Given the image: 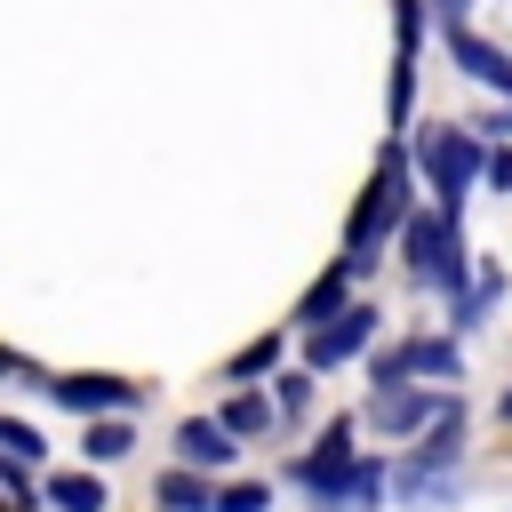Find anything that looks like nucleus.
<instances>
[{"instance_id": "f257e3e1", "label": "nucleus", "mask_w": 512, "mask_h": 512, "mask_svg": "<svg viewBox=\"0 0 512 512\" xmlns=\"http://www.w3.org/2000/svg\"><path fill=\"white\" fill-rule=\"evenodd\" d=\"M400 208H408V152L392 144V152H384V168H376V192H368V208H360V224H352V256H344L352 272H368V264H376V240L400 224Z\"/></svg>"}, {"instance_id": "f03ea898", "label": "nucleus", "mask_w": 512, "mask_h": 512, "mask_svg": "<svg viewBox=\"0 0 512 512\" xmlns=\"http://www.w3.org/2000/svg\"><path fill=\"white\" fill-rule=\"evenodd\" d=\"M464 248H456V216L448 208H432V216H408V272L424 280V288H464V264H456Z\"/></svg>"}, {"instance_id": "7ed1b4c3", "label": "nucleus", "mask_w": 512, "mask_h": 512, "mask_svg": "<svg viewBox=\"0 0 512 512\" xmlns=\"http://www.w3.org/2000/svg\"><path fill=\"white\" fill-rule=\"evenodd\" d=\"M416 152H424V168H432V192H440V208L456 216V208H464V192H472L480 144H472L464 128H424V136H416Z\"/></svg>"}, {"instance_id": "20e7f679", "label": "nucleus", "mask_w": 512, "mask_h": 512, "mask_svg": "<svg viewBox=\"0 0 512 512\" xmlns=\"http://www.w3.org/2000/svg\"><path fill=\"white\" fill-rule=\"evenodd\" d=\"M368 336H376V312H368V304H352V312H328V328H312V368H336V360L368 352Z\"/></svg>"}, {"instance_id": "39448f33", "label": "nucleus", "mask_w": 512, "mask_h": 512, "mask_svg": "<svg viewBox=\"0 0 512 512\" xmlns=\"http://www.w3.org/2000/svg\"><path fill=\"white\" fill-rule=\"evenodd\" d=\"M448 48H456V64H464L472 80H488V88H504V96H512V56H504V48H488V40H472L464 24H448Z\"/></svg>"}, {"instance_id": "423d86ee", "label": "nucleus", "mask_w": 512, "mask_h": 512, "mask_svg": "<svg viewBox=\"0 0 512 512\" xmlns=\"http://www.w3.org/2000/svg\"><path fill=\"white\" fill-rule=\"evenodd\" d=\"M408 368H416V376H456V344H440V336H416L408 352L376 360V376H384V384H392V376H408Z\"/></svg>"}, {"instance_id": "0eeeda50", "label": "nucleus", "mask_w": 512, "mask_h": 512, "mask_svg": "<svg viewBox=\"0 0 512 512\" xmlns=\"http://www.w3.org/2000/svg\"><path fill=\"white\" fill-rule=\"evenodd\" d=\"M440 408H448L440 392H376V408H368V416H376L384 432H416V424H432Z\"/></svg>"}, {"instance_id": "6e6552de", "label": "nucleus", "mask_w": 512, "mask_h": 512, "mask_svg": "<svg viewBox=\"0 0 512 512\" xmlns=\"http://www.w3.org/2000/svg\"><path fill=\"white\" fill-rule=\"evenodd\" d=\"M56 400H64V408H128L136 384H120V376H64Z\"/></svg>"}, {"instance_id": "1a4fd4ad", "label": "nucleus", "mask_w": 512, "mask_h": 512, "mask_svg": "<svg viewBox=\"0 0 512 512\" xmlns=\"http://www.w3.org/2000/svg\"><path fill=\"white\" fill-rule=\"evenodd\" d=\"M176 448H184V464L216 472V464H232V424H184V432H176Z\"/></svg>"}, {"instance_id": "9d476101", "label": "nucleus", "mask_w": 512, "mask_h": 512, "mask_svg": "<svg viewBox=\"0 0 512 512\" xmlns=\"http://www.w3.org/2000/svg\"><path fill=\"white\" fill-rule=\"evenodd\" d=\"M48 504H56V512H112V496H104L96 472H64V480H48Z\"/></svg>"}, {"instance_id": "9b49d317", "label": "nucleus", "mask_w": 512, "mask_h": 512, "mask_svg": "<svg viewBox=\"0 0 512 512\" xmlns=\"http://www.w3.org/2000/svg\"><path fill=\"white\" fill-rule=\"evenodd\" d=\"M152 496H160V504H168V512H216V496H208V488H200V480H192V472H168V480H160V488H152Z\"/></svg>"}, {"instance_id": "f8f14e48", "label": "nucleus", "mask_w": 512, "mask_h": 512, "mask_svg": "<svg viewBox=\"0 0 512 512\" xmlns=\"http://www.w3.org/2000/svg\"><path fill=\"white\" fill-rule=\"evenodd\" d=\"M344 280H352V264H344V272H328V280H320V288L304 296V312H296V320H304V328H320V320L336 312V296H344Z\"/></svg>"}, {"instance_id": "ddd939ff", "label": "nucleus", "mask_w": 512, "mask_h": 512, "mask_svg": "<svg viewBox=\"0 0 512 512\" xmlns=\"http://www.w3.org/2000/svg\"><path fill=\"white\" fill-rule=\"evenodd\" d=\"M496 304V272H480V288H464L456 296V328H480V312Z\"/></svg>"}, {"instance_id": "4468645a", "label": "nucleus", "mask_w": 512, "mask_h": 512, "mask_svg": "<svg viewBox=\"0 0 512 512\" xmlns=\"http://www.w3.org/2000/svg\"><path fill=\"white\" fill-rule=\"evenodd\" d=\"M40 448H48V440H40L32 424H8V416H0V456H16V464H32Z\"/></svg>"}, {"instance_id": "2eb2a0df", "label": "nucleus", "mask_w": 512, "mask_h": 512, "mask_svg": "<svg viewBox=\"0 0 512 512\" xmlns=\"http://www.w3.org/2000/svg\"><path fill=\"white\" fill-rule=\"evenodd\" d=\"M88 456H96V464L128 456V424H96V432H88Z\"/></svg>"}, {"instance_id": "dca6fc26", "label": "nucleus", "mask_w": 512, "mask_h": 512, "mask_svg": "<svg viewBox=\"0 0 512 512\" xmlns=\"http://www.w3.org/2000/svg\"><path fill=\"white\" fill-rule=\"evenodd\" d=\"M216 512H264V488H256V480H240V488H224V496H216Z\"/></svg>"}, {"instance_id": "f3484780", "label": "nucleus", "mask_w": 512, "mask_h": 512, "mask_svg": "<svg viewBox=\"0 0 512 512\" xmlns=\"http://www.w3.org/2000/svg\"><path fill=\"white\" fill-rule=\"evenodd\" d=\"M272 352H280V344H272V336H264V344H248V352H240V360H232V376H264V368H272Z\"/></svg>"}, {"instance_id": "a211bd4d", "label": "nucleus", "mask_w": 512, "mask_h": 512, "mask_svg": "<svg viewBox=\"0 0 512 512\" xmlns=\"http://www.w3.org/2000/svg\"><path fill=\"white\" fill-rule=\"evenodd\" d=\"M280 408L304 416V408H312V376H280Z\"/></svg>"}, {"instance_id": "6ab92c4d", "label": "nucleus", "mask_w": 512, "mask_h": 512, "mask_svg": "<svg viewBox=\"0 0 512 512\" xmlns=\"http://www.w3.org/2000/svg\"><path fill=\"white\" fill-rule=\"evenodd\" d=\"M224 424H232V432H256V424H264V400H232Z\"/></svg>"}, {"instance_id": "aec40b11", "label": "nucleus", "mask_w": 512, "mask_h": 512, "mask_svg": "<svg viewBox=\"0 0 512 512\" xmlns=\"http://www.w3.org/2000/svg\"><path fill=\"white\" fill-rule=\"evenodd\" d=\"M432 8H440V16H448V24H456V16H464V8H472V0H432Z\"/></svg>"}, {"instance_id": "412c9836", "label": "nucleus", "mask_w": 512, "mask_h": 512, "mask_svg": "<svg viewBox=\"0 0 512 512\" xmlns=\"http://www.w3.org/2000/svg\"><path fill=\"white\" fill-rule=\"evenodd\" d=\"M504 416H512V392H504Z\"/></svg>"}]
</instances>
